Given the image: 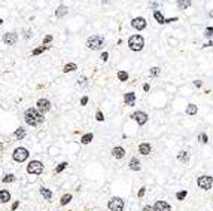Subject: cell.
<instances>
[{"instance_id": "1", "label": "cell", "mask_w": 213, "mask_h": 211, "mask_svg": "<svg viewBox=\"0 0 213 211\" xmlns=\"http://www.w3.org/2000/svg\"><path fill=\"white\" fill-rule=\"evenodd\" d=\"M24 119H25V122L28 125L37 126L43 122V114L40 113L39 110H36V108H27L25 113H24Z\"/></svg>"}, {"instance_id": "2", "label": "cell", "mask_w": 213, "mask_h": 211, "mask_svg": "<svg viewBox=\"0 0 213 211\" xmlns=\"http://www.w3.org/2000/svg\"><path fill=\"white\" fill-rule=\"evenodd\" d=\"M128 46H130V49H131V51L139 52V51H142V49H143V46H145V39H143L140 34L131 36V37L128 39Z\"/></svg>"}, {"instance_id": "3", "label": "cell", "mask_w": 213, "mask_h": 211, "mask_svg": "<svg viewBox=\"0 0 213 211\" xmlns=\"http://www.w3.org/2000/svg\"><path fill=\"white\" fill-rule=\"evenodd\" d=\"M103 45H104V39H103L100 34L91 36V37H88V40H87V46H88L90 49H92V51L101 49Z\"/></svg>"}, {"instance_id": "4", "label": "cell", "mask_w": 213, "mask_h": 211, "mask_svg": "<svg viewBox=\"0 0 213 211\" xmlns=\"http://www.w3.org/2000/svg\"><path fill=\"white\" fill-rule=\"evenodd\" d=\"M197 184H198V187H201L203 190H209V189H212L213 186V177L210 176H201L197 178Z\"/></svg>"}, {"instance_id": "5", "label": "cell", "mask_w": 213, "mask_h": 211, "mask_svg": "<svg viewBox=\"0 0 213 211\" xmlns=\"http://www.w3.org/2000/svg\"><path fill=\"white\" fill-rule=\"evenodd\" d=\"M42 171H43V164L40 161H31L27 166L28 174H42Z\"/></svg>"}, {"instance_id": "6", "label": "cell", "mask_w": 213, "mask_h": 211, "mask_svg": "<svg viewBox=\"0 0 213 211\" xmlns=\"http://www.w3.org/2000/svg\"><path fill=\"white\" fill-rule=\"evenodd\" d=\"M107 207H109L110 211H124V199L122 198H118V196L112 198V199L109 201Z\"/></svg>"}, {"instance_id": "7", "label": "cell", "mask_w": 213, "mask_h": 211, "mask_svg": "<svg viewBox=\"0 0 213 211\" xmlns=\"http://www.w3.org/2000/svg\"><path fill=\"white\" fill-rule=\"evenodd\" d=\"M14 159L17 161V162H24V161L28 158V150L24 147H18L14 150Z\"/></svg>"}, {"instance_id": "8", "label": "cell", "mask_w": 213, "mask_h": 211, "mask_svg": "<svg viewBox=\"0 0 213 211\" xmlns=\"http://www.w3.org/2000/svg\"><path fill=\"white\" fill-rule=\"evenodd\" d=\"M131 118H133L139 125H145L146 122H148V114H146L145 112H140V110H139V112H134V113L131 114Z\"/></svg>"}, {"instance_id": "9", "label": "cell", "mask_w": 213, "mask_h": 211, "mask_svg": "<svg viewBox=\"0 0 213 211\" xmlns=\"http://www.w3.org/2000/svg\"><path fill=\"white\" fill-rule=\"evenodd\" d=\"M49 108H51L49 100H46V98H40L39 101H37V110H39L42 114L46 113V112H49Z\"/></svg>"}, {"instance_id": "10", "label": "cell", "mask_w": 213, "mask_h": 211, "mask_svg": "<svg viewBox=\"0 0 213 211\" xmlns=\"http://www.w3.org/2000/svg\"><path fill=\"white\" fill-rule=\"evenodd\" d=\"M131 27L133 29H136V30H143L146 27V19L143 17H137V18H134L133 21H131Z\"/></svg>"}, {"instance_id": "11", "label": "cell", "mask_w": 213, "mask_h": 211, "mask_svg": "<svg viewBox=\"0 0 213 211\" xmlns=\"http://www.w3.org/2000/svg\"><path fill=\"white\" fill-rule=\"evenodd\" d=\"M18 40V34L15 31H9V33H6L3 36V42H5L6 45H15Z\"/></svg>"}, {"instance_id": "12", "label": "cell", "mask_w": 213, "mask_h": 211, "mask_svg": "<svg viewBox=\"0 0 213 211\" xmlns=\"http://www.w3.org/2000/svg\"><path fill=\"white\" fill-rule=\"evenodd\" d=\"M154 211H171V207L165 201H157L154 205Z\"/></svg>"}, {"instance_id": "13", "label": "cell", "mask_w": 213, "mask_h": 211, "mask_svg": "<svg viewBox=\"0 0 213 211\" xmlns=\"http://www.w3.org/2000/svg\"><path fill=\"white\" fill-rule=\"evenodd\" d=\"M124 101L127 106H134L136 103V94L134 92H127L125 95H124Z\"/></svg>"}, {"instance_id": "14", "label": "cell", "mask_w": 213, "mask_h": 211, "mask_svg": "<svg viewBox=\"0 0 213 211\" xmlns=\"http://www.w3.org/2000/svg\"><path fill=\"white\" fill-rule=\"evenodd\" d=\"M112 156L115 158V159H121V158H124V156H125V149L124 147H113Z\"/></svg>"}, {"instance_id": "15", "label": "cell", "mask_w": 213, "mask_h": 211, "mask_svg": "<svg viewBox=\"0 0 213 211\" xmlns=\"http://www.w3.org/2000/svg\"><path fill=\"white\" fill-rule=\"evenodd\" d=\"M139 153L149 155L151 153V144H149V143H142L140 146H139Z\"/></svg>"}, {"instance_id": "16", "label": "cell", "mask_w": 213, "mask_h": 211, "mask_svg": "<svg viewBox=\"0 0 213 211\" xmlns=\"http://www.w3.org/2000/svg\"><path fill=\"white\" fill-rule=\"evenodd\" d=\"M130 168L133 170V171H139L140 170V161L137 159V158H131V161H130Z\"/></svg>"}, {"instance_id": "17", "label": "cell", "mask_w": 213, "mask_h": 211, "mask_svg": "<svg viewBox=\"0 0 213 211\" xmlns=\"http://www.w3.org/2000/svg\"><path fill=\"white\" fill-rule=\"evenodd\" d=\"M67 6H64V5H61V6H58V9L55 11V17L57 18H61V17H64V15H67Z\"/></svg>"}, {"instance_id": "18", "label": "cell", "mask_w": 213, "mask_h": 211, "mask_svg": "<svg viewBox=\"0 0 213 211\" xmlns=\"http://www.w3.org/2000/svg\"><path fill=\"white\" fill-rule=\"evenodd\" d=\"M191 3H192V0H177V8L182 11H186L191 6Z\"/></svg>"}, {"instance_id": "19", "label": "cell", "mask_w": 213, "mask_h": 211, "mask_svg": "<svg viewBox=\"0 0 213 211\" xmlns=\"http://www.w3.org/2000/svg\"><path fill=\"white\" fill-rule=\"evenodd\" d=\"M177 159H179L182 164H188V162H189V153H188V152H180V153H177Z\"/></svg>"}, {"instance_id": "20", "label": "cell", "mask_w": 213, "mask_h": 211, "mask_svg": "<svg viewBox=\"0 0 213 211\" xmlns=\"http://www.w3.org/2000/svg\"><path fill=\"white\" fill-rule=\"evenodd\" d=\"M9 199H11V193L8 190H0V202L3 204V202H8Z\"/></svg>"}, {"instance_id": "21", "label": "cell", "mask_w": 213, "mask_h": 211, "mask_svg": "<svg viewBox=\"0 0 213 211\" xmlns=\"http://www.w3.org/2000/svg\"><path fill=\"white\" fill-rule=\"evenodd\" d=\"M154 18H155V19H157V23H160V24H165V21H167V19L164 18V15L160 11L154 12Z\"/></svg>"}, {"instance_id": "22", "label": "cell", "mask_w": 213, "mask_h": 211, "mask_svg": "<svg viewBox=\"0 0 213 211\" xmlns=\"http://www.w3.org/2000/svg\"><path fill=\"white\" fill-rule=\"evenodd\" d=\"M197 112H198V107H197L195 104H188V106H186V114H191V116H194Z\"/></svg>"}, {"instance_id": "23", "label": "cell", "mask_w": 213, "mask_h": 211, "mask_svg": "<svg viewBox=\"0 0 213 211\" xmlns=\"http://www.w3.org/2000/svg\"><path fill=\"white\" fill-rule=\"evenodd\" d=\"M76 69H78V66L75 63H69L64 66V70H63V71H64V73H70V71H75Z\"/></svg>"}, {"instance_id": "24", "label": "cell", "mask_w": 213, "mask_h": 211, "mask_svg": "<svg viewBox=\"0 0 213 211\" xmlns=\"http://www.w3.org/2000/svg\"><path fill=\"white\" fill-rule=\"evenodd\" d=\"M40 193H42V196H43L46 201H49L51 198H52V192H51V190H48V189H45V187L40 189Z\"/></svg>"}, {"instance_id": "25", "label": "cell", "mask_w": 213, "mask_h": 211, "mask_svg": "<svg viewBox=\"0 0 213 211\" xmlns=\"http://www.w3.org/2000/svg\"><path fill=\"white\" fill-rule=\"evenodd\" d=\"M14 137L18 138V140L24 138V137H25V129H24V128H18L17 131H15V134H14Z\"/></svg>"}, {"instance_id": "26", "label": "cell", "mask_w": 213, "mask_h": 211, "mask_svg": "<svg viewBox=\"0 0 213 211\" xmlns=\"http://www.w3.org/2000/svg\"><path fill=\"white\" fill-rule=\"evenodd\" d=\"M81 141H82V144H88V143L92 141V134H85L84 137L81 138Z\"/></svg>"}, {"instance_id": "27", "label": "cell", "mask_w": 213, "mask_h": 211, "mask_svg": "<svg viewBox=\"0 0 213 211\" xmlns=\"http://www.w3.org/2000/svg\"><path fill=\"white\" fill-rule=\"evenodd\" d=\"M160 73H161V69H160V67H152L151 71H149L151 77H157V76H160Z\"/></svg>"}, {"instance_id": "28", "label": "cell", "mask_w": 213, "mask_h": 211, "mask_svg": "<svg viewBox=\"0 0 213 211\" xmlns=\"http://www.w3.org/2000/svg\"><path fill=\"white\" fill-rule=\"evenodd\" d=\"M118 79L121 80V82H125V80L128 79V74H127V71H124V70L118 71Z\"/></svg>"}, {"instance_id": "29", "label": "cell", "mask_w": 213, "mask_h": 211, "mask_svg": "<svg viewBox=\"0 0 213 211\" xmlns=\"http://www.w3.org/2000/svg\"><path fill=\"white\" fill-rule=\"evenodd\" d=\"M70 199H72V195H70V193L64 195V196L61 198V201H60V204H61V205H66V204H69V202H70Z\"/></svg>"}, {"instance_id": "30", "label": "cell", "mask_w": 213, "mask_h": 211, "mask_svg": "<svg viewBox=\"0 0 213 211\" xmlns=\"http://www.w3.org/2000/svg\"><path fill=\"white\" fill-rule=\"evenodd\" d=\"M186 195H188V192H186V190H180V192H177L176 198H177L179 201H182V199H185V198H186Z\"/></svg>"}, {"instance_id": "31", "label": "cell", "mask_w": 213, "mask_h": 211, "mask_svg": "<svg viewBox=\"0 0 213 211\" xmlns=\"http://www.w3.org/2000/svg\"><path fill=\"white\" fill-rule=\"evenodd\" d=\"M46 48H48V46H40V48H37V49H34L33 55H39V54H42L43 51H46Z\"/></svg>"}, {"instance_id": "32", "label": "cell", "mask_w": 213, "mask_h": 211, "mask_svg": "<svg viewBox=\"0 0 213 211\" xmlns=\"http://www.w3.org/2000/svg\"><path fill=\"white\" fill-rule=\"evenodd\" d=\"M204 36H206V37H212L213 36V27H207V29L204 30Z\"/></svg>"}, {"instance_id": "33", "label": "cell", "mask_w": 213, "mask_h": 211, "mask_svg": "<svg viewBox=\"0 0 213 211\" xmlns=\"http://www.w3.org/2000/svg\"><path fill=\"white\" fill-rule=\"evenodd\" d=\"M66 166H67V162H61V164H60V165L55 168V172H61L63 170L66 168Z\"/></svg>"}, {"instance_id": "34", "label": "cell", "mask_w": 213, "mask_h": 211, "mask_svg": "<svg viewBox=\"0 0 213 211\" xmlns=\"http://www.w3.org/2000/svg\"><path fill=\"white\" fill-rule=\"evenodd\" d=\"M15 180V177L12 176V174H9V176H6L5 178H3V183H11V182H14Z\"/></svg>"}, {"instance_id": "35", "label": "cell", "mask_w": 213, "mask_h": 211, "mask_svg": "<svg viewBox=\"0 0 213 211\" xmlns=\"http://www.w3.org/2000/svg\"><path fill=\"white\" fill-rule=\"evenodd\" d=\"M200 140H201V143H204V144H206V143L209 141V138H207V134H200Z\"/></svg>"}, {"instance_id": "36", "label": "cell", "mask_w": 213, "mask_h": 211, "mask_svg": "<svg viewBox=\"0 0 213 211\" xmlns=\"http://www.w3.org/2000/svg\"><path fill=\"white\" fill-rule=\"evenodd\" d=\"M78 85L79 86H85V85H87V77H81V79H78Z\"/></svg>"}, {"instance_id": "37", "label": "cell", "mask_w": 213, "mask_h": 211, "mask_svg": "<svg viewBox=\"0 0 213 211\" xmlns=\"http://www.w3.org/2000/svg\"><path fill=\"white\" fill-rule=\"evenodd\" d=\"M95 119L98 120V122H101V120L104 119V118H103V113H101V112H97V114H95Z\"/></svg>"}, {"instance_id": "38", "label": "cell", "mask_w": 213, "mask_h": 211, "mask_svg": "<svg viewBox=\"0 0 213 211\" xmlns=\"http://www.w3.org/2000/svg\"><path fill=\"white\" fill-rule=\"evenodd\" d=\"M51 40H52V36H51V34H48V36H46V37H45V39H43V45H45V43H49Z\"/></svg>"}, {"instance_id": "39", "label": "cell", "mask_w": 213, "mask_h": 211, "mask_svg": "<svg viewBox=\"0 0 213 211\" xmlns=\"http://www.w3.org/2000/svg\"><path fill=\"white\" fill-rule=\"evenodd\" d=\"M145 192H146V187H142L140 190H139V193H137V196H139V198H142V196L145 195Z\"/></svg>"}, {"instance_id": "40", "label": "cell", "mask_w": 213, "mask_h": 211, "mask_svg": "<svg viewBox=\"0 0 213 211\" xmlns=\"http://www.w3.org/2000/svg\"><path fill=\"white\" fill-rule=\"evenodd\" d=\"M30 34H33L30 30H24V37H25V39H28V37H30Z\"/></svg>"}, {"instance_id": "41", "label": "cell", "mask_w": 213, "mask_h": 211, "mask_svg": "<svg viewBox=\"0 0 213 211\" xmlns=\"http://www.w3.org/2000/svg\"><path fill=\"white\" fill-rule=\"evenodd\" d=\"M194 85H195L197 88H201V86H203V82H201V80H195V82H194Z\"/></svg>"}, {"instance_id": "42", "label": "cell", "mask_w": 213, "mask_h": 211, "mask_svg": "<svg viewBox=\"0 0 213 211\" xmlns=\"http://www.w3.org/2000/svg\"><path fill=\"white\" fill-rule=\"evenodd\" d=\"M87 103H88V97H82V100H81V104H82V106H85Z\"/></svg>"}, {"instance_id": "43", "label": "cell", "mask_w": 213, "mask_h": 211, "mask_svg": "<svg viewBox=\"0 0 213 211\" xmlns=\"http://www.w3.org/2000/svg\"><path fill=\"white\" fill-rule=\"evenodd\" d=\"M107 57H109V54H107V52H103V54H101V60H103V61H106Z\"/></svg>"}, {"instance_id": "44", "label": "cell", "mask_w": 213, "mask_h": 211, "mask_svg": "<svg viewBox=\"0 0 213 211\" xmlns=\"http://www.w3.org/2000/svg\"><path fill=\"white\" fill-rule=\"evenodd\" d=\"M143 211H154V207L146 205V207H143Z\"/></svg>"}, {"instance_id": "45", "label": "cell", "mask_w": 213, "mask_h": 211, "mask_svg": "<svg viewBox=\"0 0 213 211\" xmlns=\"http://www.w3.org/2000/svg\"><path fill=\"white\" fill-rule=\"evenodd\" d=\"M143 91H149V85H148V83L143 85Z\"/></svg>"}, {"instance_id": "46", "label": "cell", "mask_w": 213, "mask_h": 211, "mask_svg": "<svg viewBox=\"0 0 213 211\" xmlns=\"http://www.w3.org/2000/svg\"><path fill=\"white\" fill-rule=\"evenodd\" d=\"M18 204H20V202H15V204H14V205H12V210H17V207H18Z\"/></svg>"}, {"instance_id": "47", "label": "cell", "mask_w": 213, "mask_h": 211, "mask_svg": "<svg viewBox=\"0 0 213 211\" xmlns=\"http://www.w3.org/2000/svg\"><path fill=\"white\" fill-rule=\"evenodd\" d=\"M2 150H3V146H2V143H0V153H2Z\"/></svg>"}, {"instance_id": "48", "label": "cell", "mask_w": 213, "mask_h": 211, "mask_svg": "<svg viewBox=\"0 0 213 211\" xmlns=\"http://www.w3.org/2000/svg\"><path fill=\"white\" fill-rule=\"evenodd\" d=\"M2 24H3V19H0V25H2Z\"/></svg>"}]
</instances>
